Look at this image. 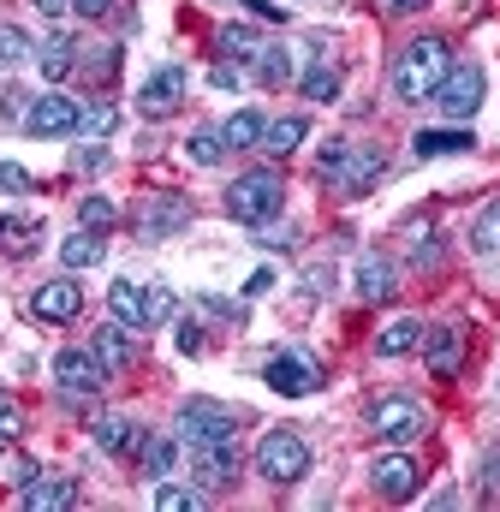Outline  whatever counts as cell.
<instances>
[{"label":"cell","mask_w":500,"mask_h":512,"mask_svg":"<svg viewBox=\"0 0 500 512\" xmlns=\"http://www.w3.org/2000/svg\"><path fill=\"white\" fill-rule=\"evenodd\" d=\"M173 459H179V447H173V441H143V471H149L155 483L173 471Z\"/></svg>","instance_id":"d590c367"},{"label":"cell","mask_w":500,"mask_h":512,"mask_svg":"<svg viewBox=\"0 0 500 512\" xmlns=\"http://www.w3.org/2000/svg\"><path fill=\"white\" fill-rule=\"evenodd\" d=\"M423 340H429V370H435L441 382H453L459 364H465V334H459V328H435V334H423Z\"/></svg>","instance_id":"44dd1931"},{"label":"cell","mask_w":500,"mask_h":512,"mask_svg":"<svg viewBox=\"0 0 500 512\" xmlns=\"http://www.w3.org/2000/svg\"><path fill=\"white\" fill-rule=\"evenodd\" d=\"M239 411H227V405H215V399H185L179 405V435L185 441H233L239 429Z\"/></svg>","instance_id":"9c48e42d"},{"label":"cell","mask_w":500,"mask_h":512,"mask_svg":"<svg viewBox=\"0 0 500 512\" xmlns=\"http://www.w3.org/2000/svg\"><path fill=\"white\" fill-rule=\"evenodd\" d=\"M36 66H42V78H66V72L78 66V42L54 30L48 42H36Z\"/></svg>","instance_id":"cb8c5ba5"},{"label":"cell","mask_w":500,"mask_h":512,"mask_svg":"<svg viewBox=\"0 0 500 512\" xmlns=\"http://www.w3.org/2000/svg\"><path fill=\"white\" fill-rule=\"evenodd\" d=\"M352 286H358V298L364 304H387L393 292H399V268L387 262V256H358V268H352Z\"/></svg>","instance_id":"2e32d148"},{"label":"cell","mask_w":500,"mask_h":512,"mask_svg":"<svg viewBox=\"0 0 500 512\" xmlns=\"http://www.w3.org/2000/svg\"><path fill=\"white\" fill-rule=\"evenodd\" d=\"M423 346V322L417 316H393L381 334H375V352L381 358H405V352H417Z\"/></svg>","instance_id":"7402d4cb"},{"label":"cell","mask_w":500,"mask_h":512,"mask_svg":"<svg viewBox=\"0 0 500 512\" xmlns=\"http://www.w3.org/2000/svg\"><path fill=\"white\" fill-rule=\"evenodd\" d=\"M268 286H274V268H256V274H250V286H245V298H262Z\"/></svg>","instance_id":"bcb514c9"},{"label":"cell","mask_w":500,"mask_h":512,"mask_svg":"<svg viewBox=\"0 0 500 512\" xmlns=\"http://www.w3.org/2000/svg\"><path fill=\"white\" fill-rule=\"evenodd\" d=\"M381 173H387V155H381V149H358V143H352V155H346V167H340V179H334V185H340L346 197H364Z\"/></svg>","instance_id":"d6986e66"},{"label":"cell","mask_w":500,"mask_h":512,"mask_svg":"<svg viewBox=\"0 0 500 512\" xmlns=\"http://www.w3.org/2000/svg\"><path fill=\"white\" fill-rule=\"evenodd\" d=\"M185 155H191L197 167H215V161L227 155V143H221V131H191V143H185Z\"/></svg>","instance_id":"e575fe53"},{"label":"cell","mask_w":500,"mask_h":512,"mask_svg":"<svg viewBox=\"0 0 500 512\" xmlns=\"http://www.w3.org/2000/svg\"><path fill=\"white\" fill-rule=\"evenodd\" d=\"M102 256H108V245H102V239H96V233H90V227H84V233H72V239H66V245H60V262H66V268H72V274H78V268H96V262H102Z\"/></svg>","instance_id":"f1b7e54d"},{"label":"cell","mask_w":500,"mask_h":512,"mask_svg":"<svg viewBox=\"0 0 500 512\" xmlns=\"http://www.w3.org/2000/svg\"><path fill=\"white\" fill-rule=\"evenodd\" d=\"M471 256H483V262H500V197L477 215V227H471Z\"/></svg>","instance_id":"83f0119b"},{"label":"cell","mask_w":500,"mask_h":512,"mask_svg":"<svg viewBox=\"0 0 500 512\" xmlns=\"http://www.w3.org/2000/svg\"><path fill=\"white\" fill-rule=\"evenodd\" d=\"M102 161H108L102 149H78V155H72V167H102Z\"/></svg>","instance_id":"c3c4849f"},{"label":"cell","mask_w":500,"mask_h":512,"mask_svg":"<svg viewBox=\"0 0 500 512\" xmlns=\"http://www.w3.org/2000/svg\"><path fill=\"white\" fill-rule=\"evenodd\" d=\"M179 352H191V358L203 352V328L197 322H179Z\"/></svg>","instance_id":"ee69618b"},{"label":"cell","mask_w":500,"mask_h":512,"mask_svg":"<svg viewBox=\"0 0 500 512\" xmlns=\"http://www.w3.org/2000/svg\"><path fill=\"white\" fill-rule=\"evenodd\" d=\"M250 66H256V84H262V90H280V84L292 78V54L274 48V42H262V48L250 54Z\"/></svg>","instance_id":"484cf974"},{"label":"cell","mask_w":500,"mask_h":512,"mask_svg":"<svg viewBox=\"0 0 500 512\" xmlns=\"http://www.w3.org/2000/svg\"><path fill=\"white\" fill-rule=\"evenodd\" d=\"M0 191H6V197H30V191H36V179H30L18 161H0Z\"/></svg>","instance_id":"ab89813d"},{"label":"cell","mask_w":500,"mask_h":512,"mask_svg":"<svg viewBox=\"0 0 500 512\" xmlns=\"http://www.w3.org/2000/svg\"><path fill=\"white\" fill-rule=\"evenodd\" d=\"M78 120H84V108L72 96H36L24 108V131L30 137H66V131H78Z\"/></svg>","instance_id":"5bb4252c"},{"label":"cell","mask_w":500,"mask_h":512,"mask_svg":"<svg viewBox=\"0 0 500 512\" xmlns=\"http://www.w3.org/2000/svg\"><path fill=\"white\" fill-rule=\"evenodd\" d=\"M280 203H286V185H280V173H268V167L239 173L233 191H227V215L245 221V227H268V221L280 215Z\"/></svg>","instance_id":"3957f363"},{"label":"cell","mask_w":500,"mask_h":512,"mask_svg":"<svg viewBox=\"0 0 500 512\" xmlns=\"http://www.w3.org/2000/svg\"><path fill=\"white\" fill-rule=\"evenodd\" d=\"M131 352H137V346H131V328H125V322H108V328L96 334V358L108 364V376H120L125 364H131Z\"/></svg>","instance_id":"d4e9b609"},{"label":"cell","mask_w":500,"mask_h":512,"mask_svg":"<svg viewBox=\"0 0 500 512\" xmlns=\"http://www.w3.org/2000/svg\"><path fill=\"white\" fill-rule=\"evenodd\" d=\"M179 102H185V66H161V72H149L143 90H137V114H143V120H167Z\"/></svg>","instance_id":"4fadbf2b"},{"label":"cell","mask_w":500,"mask_h":512,"mask_svg":"<svg viewBox=\"0 0 500 512\" xmlns=\"http://www.w3.org/2000/svg\"><path fill=\"white\" fill-rule=\"evenodd\" d=\"M114 126H120V108H108V102L84 108V120H78V131H84V137H108Z\"/></svg>","instance_id":"74e56055"},{"label":"cell","mask_w":500,"mask_h":512,"mask_svg":"<svg viewBox=\"0 0 500 512\" xmlns=\"http://www.w3.org/2000/svg\"><path fill=\"white\" fill-rule=\"evenodd\" d=\"M185 221H191V203H185V197H173V191H161V197H149V203H143L137 233H143V239H167V233H179Z\"/></svg>","instance_id":"9a60e30c"},{"label":"cell","mask_w":500,"mask_h":512,"mask_svg":"<svg viewBox=\"0 0 500 512\" xmlns=\"http://www.w3.org/2000/svg\"><path fill=\"white\" fill-rule=\"evenodd\" d=\"M42 245V221H24V215H0V256H30Z\"/></svg>","instance_id":"603a6c76"},{"label":"cell","mask_w":500,"mask_h":512,"mask_svg":"<svg viewBox=\"0 0 500 512\" xmlns=\"http://www.w3.org/2000/svg\"><path fill=\"white\" fill-rule=\"evenodd\" d=\"M108 310L125 328H155V322L173 316V292L167 286H143V280H114L108 286Z\"/></svg>","instance_id":"277c9868"},{"label":"cell","mask_w":500,"mask_h":512,"mask_svg":"<svg viewBox=\"0 0 500 512\" xmlns=\"http://www.w3.org/2000/svg\"><path fill=\"white\" fill-rule=\"evenodd\" d=\"M78 221H84L90 233H102V227H114V203H108V197H84V203H78Z\"/></svg>","instance_id":"f35d334b"},{"label":"cell","mask_w":500,"mask_h":512,"mask_svg":"<svg viewBox=\"0 0 500 512\" xmlns=\"http://www.w3.org/2000/svg\"><path fill=\"white\" fill-rule=\"evenodd\" d=\"M346 155H352V143H346V137H328V143H322V155H316V173H322V179H340Z\"/></svg>","instance_id":"8d00e7d4"},{"label":"cell","mask_w":500,"mask_h":512,"mask_svg":"<svg viewBox=\"0 0 500 512\" xmlns=\"http://www.w3.org/2000/svg\"><path fill=\"white\" fill-rule=\"evenodd\" d=\"M18 501L30 512H60V507H78V477H30L24 489H18Z\"/></svg>","instance_id":"e0dca14e"},{"label":"cell","mask_w":500,"mask_h":512,"mask_svg":"<svg viewBox=\"0 0 500 512\" xmlns=\"http://www.w3.org/2000/svg\"><path fill=\"white\" fill-rule=\"evenodd\" d=\"M30 48H36V42H30V36H24L18 24H0V72L24 66V60H30Z\"/></svg>","instance_id":"d6a6232c"},{"label":"cell","mask_w":500,"mask_h":512,"mask_svg":"<svg viewBox=\"0 0 500 512\" xmlns=\"http://www.w3.org/2000/svg\"><path fill=\"white\" fill-rule=\"evenodd\" d=\"M370 429L387 441V447H411L423 429H429V411L411 399V393H381L370 405Z\"/></svg>","instance_id":"5b68a950"},{"label":"cell","mask_w":500,"mask_h":512,"mask_svg":"<svg viewBox=\"0 0 500 512\" xmlns=\"http://www.w3.org/2000/svg\"><path fill=\"white\" fill-rule=\"evenodd\" d=\"M370 489L381 501H393V507H405V501H417V489H423V471H417V459L411 453H381L370 465Z\"/></svg>","instance_id":"ba28073f"},{"label":"cell","mask_w":500,"mask_h":512,"mask_svg":"<svg viewBox=\"0 0 500 512\" xmlns=\"http://www.w3.org/2000/svg\"><path fill=\"white\" fill-rule=\"evenodd\" d=\"M209 501L203 489H179V483H155V507L161 512H197Z\"/></svg>","instance_id":"1f68e13d"},{"label":"cell","mask_w":500,"mask_h":512,"mask_svg":"<svg viewBox=\"0 0 500 512\" xmlns=\"http://www.w3.org/2000/svg\"><path fill=\"white\" fill-rule=\"evenodd\" d=\"M429 102H435V108H441L453 126H459V120H471V114L483 108V66H477V60L453 66V72L435 84V96H429Z\"/></svg>","instance_id":"8992f818"},{"label":"cell","mask_w":500,"mask_h":512,"mask_svg":"<svg viewBox=\"0 0 500 512\" xmlns=\"http://www.w3.org/2000/svg\"><path fill=\"white\" fill-rule=\"evenodd\" d=\"M24 435V417H18V405H12V393H0V447H12Z\"/></svg>","instance_id":"60d3db41"},{"label":"cell","mask_w":500,"mask_h":512,"mask_svg":"<svg viewBox=\"0 0 500 512\" xmlns=\"http://www.w3.org/2000/svg\"><path fill=\"white\" fill-rule=\"evenodd\" d=\"M477 149V137L465 126H435V131H417L411 137V155L417 161H441V155H471Z\"/></svg>","instance_id":"ac0fdd59"},{"label":"cell","mask_w":500,"mask_h":512,"mask_svg":"<svg viewBox=\"0 0 500 512\" xmlns=\"http://www.w3.org/2000/svg\"><path fill=\"white\" fill-rule=\"evenodd\" d=\"M30 6H36L42 18H66V12H72V0H30Z\"/></svg>","instance_id":"7dc6e473"},{"label":"cell","mask_w":500,"mask_h":512,"mask_svg":"<svg viewBox=\"0 0 500 512\" xmlns=\"http://www.w3.org/2000/svg\"><path fill=\"white\" fill-rule=\"evenodd\" d=\"M304 137H310V120H304V114H286V120H274V126L262 131L256 149H268V155H292Z\"/></svg>","instance_id":"4316f807"},{"label":"cell","mask_w":500,"mask_h":512,"mask_svg":"<svg viewBox=\"0 0 500 512\" xmlns=\"http://www.w3.org/2000/svg\"><path fill=\"white\" fill-rule=\"evenodd\" d=\"M447 72H453V48H447V36H417V42H405L399 60H393V72H387L393 102H429L435 84H441Z\"/></svg>","instance_id":"6da1fadb"},{"label":"cell","mask_w":500,"mask_h":512,"mask_svg":"<svg viewBox=\"0 0 500 512\" xmlns=\"http://www.w3.org/2000/svg\"><path fill=\"white\" fill-rule=\"evenodd\" d=\"M328 280H334V268H328V262H310V268H304V292H310V298H322V292H328Z\"/></svg>","instance_id":"b9f144b4"},{"label":"cell","mask_w":500,"mask_h":512,"mask_svg":"<svg viewBox=\"0 0 500 512\" xmlns=\"http://www.w3.org/2000/svg\"><path fill=\"white\" fill-rule=\"evenodd\" d=\"M304 96H310V102H340V72H334L328 60H316V66L304 72Z\"/></svg>","instance_id":"4dcf8cb0"},{"label":"cell","mask_w":500,"mask_h":512,"mask_svg":"<svg viewBox=\"0 0 500 512\" xmlns=\"http://www.w3.org/2000/svg\"><path fill=\"white\" fill-rule=\"evenodd\" d=\"M262 131H268V120H262V114H250V108H239V114L221 126V143H227V149H256V143H262Z\"/></svg>","instance_id":"f546056e"},{"label":"cell","mask_w":500,"mask_h":512,"mask_svg":"<svg viewBox=\"0 0 500 512\" xmlns=\"http://www.w3.org/2000/svg\"><path fill=\"white\" fill-rule=\"evenodd\" d=\"M209 84H215V90H233V84H239V66H233V60H215Z\"/></svg>","instance_id":"7bdbcfd3"},{"label":"cell","mask_w":500,"mask_h":512,"mask_svg":"<svg viewBox=\"0 0 500 512\" xmlns=\"http://www.w3.org/2000/svg\"><path fill=\"white\" fill-rule=\"evenodd\" d=\"M215 48H221L227 60H250V54H256L262 42H256V30H245V24H227V30L215 36Z\"/></svg>","instance_id":"836d02e7"},{"label":"cell","mask_w":500,"mask_h":512,"mask_svg":"<svg viewBox=\"0 0 500 512\" xmlns=\"http://www.w3.org/2000/svg\"><path fill=\"white\" fill-rule=\"evenodd\" d=\"M262 382L274 387L280 399H310V393L322 387V364L304 358V352H274V358L262 364Z\"/></svg>","instance_id":"52a82bcc"},{"label":"cell","mask_w":500,"mask_h":512,"mask_svg":"<svg viewBox=\"0 0 500 512\" xmlns=\"http://www.w3.org/2000/svg\"><path fill=\"white\" fill-rule=\"evenodd\" d=\"M381 6H387V12H423L429 0H381Z\"/></svg>","instance_id":"681fc988"},{"label":"cell","mask_w":500,"mask_h":512,"mask_svg":"<svg viewBox=\"0 0 500 512\" xmlns=\"http://www.w3.org/2000/svg\"><path fill=\"white\" fill-rule=\"evenodd\" d=\"M72 12H78V18H108L114 0H72Z\"/></svg>","instance_id":"f6af8a7d"},{"label":"cell","mask_w":500,"mask_h":512,"mask_svg":"<svg viewBox=\"0 0 500 512\" xmlns=\"http://www.w3.org/2000/svg\"><path fill=\"white\" fill-rule=\"evenodd\" d=\"M143 429L131 423V417H96V447L102 453H114V459H131V453H143Z\"/></svg>","instance_id":"ffe728a7"},{"label":"cell","mask_w":500,"mask_h":512,"mask_svg":"<svg viewBox=\"0 0 500 512\" xmlns=\"http://www.w3.org/2000/svg\"><path fill=\"white\" fill-rule=\"evenodd\" d=\"M54 382L66 393H96V387H108V364L96 358V346H66L54 358Z\"/></svg>","instance_id":"7c38bea8"},{"label":"cell","mask_w":500,"mask_h":512,"mask_svg":"<svg viewBox=\"0 0 500 512\" xmlns=\"http://www.w3.org/2000/svg\"><path fill=\"white\" fill-rule=\"evenodd\" d=\"M78 310H84V286H78L72 274L42 280V286L30 292V316H36V322H78Z\"/></svg>","instance_id":"8fae6325"},{"label":"cell","mask_w":500,"mask_h":512,"mask_svg":"<svg viewBox=\"0 0 500 512\" xmlns=\"http://www.w3.org/2000/svg\"><path fill=\"white\" fill-rule=\"evenodd\" d=\"M256 477L274 483V489L304 483V477H310V447H304V435H298V429H268V435L256 441Z\"/></svg>","instance_id":"7a4b0ae2"},{"label":"cell","mask_w":500,"mask_h":512,"mask_svg":"<svg viewBox=\"0 0 500 512\" xmlns=\"http://www.w3.org/2000/svg\"><path fill=\"white\" fill-rule=\"evenodd\" d=\"M191 477H197L203 495H209V489H233V477H239L233 441H191Z\"/></svg>","instance_id":"30bf717a"}]
</instances>
